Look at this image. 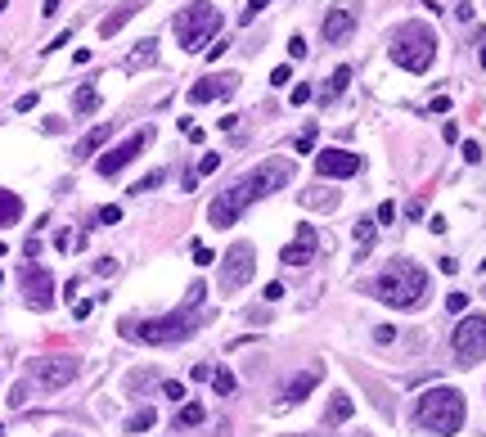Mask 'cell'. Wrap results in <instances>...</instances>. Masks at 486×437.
<instances>
[{
  "label": "cell",
  "mask_w": 486,
  "mask_h": 437,
  "mask_svg": "<svg viewBox=\"0 0 486 437\" xmlns=\"http://www.w3.org/2000/svg\"><path fill=\"white\" fill-rule=\"evenodd\" d=\"M293 180V163L288 158H266V163H257L248 176H239V180H230V185L212 199V208H208V221L216 230H230V226H239V216L252 208L257 199H266V194H275L279 185H288Z\"/></svg>",
  "instance_id": "6da1fadb"
},
{
  "label": "cell",
  "mask_w": 486,
  "mask_h": 437,
  "mask_svg": "<svg viewBox=\"0 0 486 437\" xmlns=\"http://www.w3.org/2000/svg\"><path fill=\"white\" fill-rule=\"evenodd\" d=\"M203 298H208V284H194L185 293V307L172 311V315H158V320H140V325H122V334L136 338V343H149V347H172V343H185V338L198 334V320H203Z\"/></svg>",
  "instance_id": "7a4b0ae2"
},
{
  "label": "cell",
  "mask_w": 486,
  "mask_h": 437,
  "mask_svg": "<svg viewBox=\"0 0 486 437\" xmlns=\"http://www.w3.org/2000/svg\"><path fill=\"white\" fill-rule=\"evenodd\" d=\"M374 293H379V302H387V307H396V311H415V307H423V298H428V271L415 266V262H405V257H396L379 271Z\"/></svg>",
  "instance_id": "3957f363"
},
{
  "label": "cell",
  "mask_w": 486,
  "mask_h": 437,
  "mask_svg": "<svg viewBox=\"0 0 486 437\" xmlns=\"http://www.w3.org/2000/svg\"><path fill=\"white\" fill-rule=\"evenodd\" d=\"M415 429L432 437H455L464 429V392L455 388H428L415 402Z\"/></svg>",
  "instance_id": "277c9868"
},
{
  "label": "cell",
  "mask_w": 486,
  "mask_h": 437,
  "mask_svg": "<svg viewBox=\"0 0 486 437\" xmlns=\"http://www.w3.org/2000/svg\"><path fill=\"white\" fill-rule=\"evenodd\" d=\"M77 370H81L77 356H41V361H32L28 374L9 388V406H28L32 392H59V388H68L72 379H77Z\"/></svg>",
  "instance_id": "5b68a950"
},
{
  "label": "cell",
  "mask_w": 486,
  "mask_h": 437,
  "mask_svg": "<svg viewBox=\"0 0 486 437\" xmlns=\"http://www.w3.org/2000/svg\"><path fill=\"white\" fill-rule=\"evenodd\" d=\"M387 54H392V64L405 68V72H428L432 59H437V32L428 28V23H401V28L392 32Z\"/></svg>",
  "instance_id": "8992f818"
},
{
  "label": "cell",
  "mask_w": 486,
  "mask_h": 437,
  "mask_svg": "<svg viewBox=\"0 0 486 437\" xmlns=\"http://www.w3.org/2000/svg\"><path fill=\"white\" fill-rule=\"evenodd\" d=\"M216 32H221V9H212L208 0H194L176 14V41L185 45L189 54H198L203 45L216 41Z\"/></svg>",
  "instance_id": "52a82bcc"
},
{
  "label": "cell",
  "mask_w": 486,
  "mask_h": 437,
  "mask_svg": "<svg viewBox=\"0 0 486 437\" xmlns=\"http://www.w3.org/2000/svg\"><path fill=\"white\" fill-rule=\"evenodd\" d=\"M451 351L459 366H478L486 361V315H464L451 334Z\"/></svg>",
  "instance_id": "ba28073f"
},
{
  "label": "cell",
  "mask_w": 486,
  "mask_h": 437,
  "mask_svg": "<svg viewBox=\"0 0 486 437\" xmlns=\"http://www.w3.org/2000/svg\"><path fill=\"white\" fill-rule=\"evenodd\" d=\"M149 140H153V131H149V127H140L136 136H126L122 144H113V149H108L100 163H95V172H100V176H117L122 167H131L144 149H149Z\"/></svg>",
  "instance_id": "9c48e42d"
},
{
  "label": "cell",
  "mask_w": 486,
  "mask_h": 437,
  "mask_svg": "<svg viewBox=\"0 0 486 437\" xmlns=\"http://www.w3.org/2000/svg\"><path fill=\"white\" fill-rule=\"evenodd\" d=\"M252 257H257V252H252L248 239H239V244L225 252V262H221V289H225V293H239V289L252 280V271H257Z\"/></svg>",
  "instance_id": "30bf717a"
},
{
  "label": "cell",
  "mask_w": 486,
  "mask_h": 437,
  "mask_svg": "<svg viewBox=\"0 0 486 437\" xmlns=\"http://www.w3.org/2000/svg\"><path fill=\"white\" fill-rule=\"evenodd\" d=\"M18 289H23V298H28L32 311H45L54 302V275L45 271V266H36V262H28L18 271Z\"/></svg>",
  "instance_id": "8fae6325"
},
{
  "label": "cell",
  "mask_w": 486,
  "mask_h": 437,
  "mask_svg": "<svg viewBox=\"0 0 486 437\" xmlns=\"http://www.w3.org/2000/svg\"><path fill=\"white\" fill-rule=\"evenodd\" d=\"M320 379H324V370L320 366H311V370H302V374H293L284 388H279V397H275V410H293V406H302L307 397L320 388Z\"/></svg>",
  "instance_id": "7c38bea8"
},
{
  "label": "cell",
  "mask_w": 486,
  "mask_h": 437,
  "mask_svg": "<svg viewBox=\"0 0 486 437\" xmlns=\"http://www.w3.org/2000/svg\"><path fill=\"white\" fill-rule=\"evenodd\" d=\"M315 172H320V176H356L360 172V158L356 153H347V149H320V153H315Z\"/></svg>",
  "instance_id": "4fadbf2b"
},
{
  "label": "cell",
  "mask_w": 486,
  "mask_h": 437,
  "mask_svg": "<svg viewBox=\"0 0 486 437\" xmlns=\"http://www.w3.org/2000/svg\"><path fill=\"white\" fill-rule=\"evenodd\" d=\"M239 86V72H225V77H203V81H194L189 86V104H212V100H221V95H230Z\"/></svg>",
  "instance_id": "5bb4252c"
},
{
  "label": "cell",
  "mask_w": 486,
  "mask_h": 437,
  "mask_svg": "<svg viewBox=\"0 0 486 437\" xmlns=\"http://www.w3.org/2000/svg\"><path fill=\"white\" fill-rule=\"evenodd\" d=\"M311 257H315V230L311 226H297V239L279 252V262H284V266H307Z\"/></svg>",
  "instance_id": "9a60e30c"
},
{
  "label": "cell",
  "mask_w": 486,
  "mask_h": 437,
  "mask_svg": "<svg viewBox=\"0 0 486 437\" xmlns=\"http://www.w3.org/2000/svg\"><path fill=\"white\" fill-rule=\"evenodd\" d=\"M351 32H356V14H351V9H329V14H324V41L329 45L347 41Z\"/></svg>",
  "instance_id": "2e32d148"
},
{
  "label": "cell",
  "mask_w": 486,
  "mask_h": 437,
  "mask_svg": "<svg viewBox=\"0 0 486 437\" xmlns=\"http://www.w3.org/2000/svg\"><path fill=\"white\" fill-rule=\"evenodd\" d=\"M153 64H158V36H144V41H136V50L122 59V72H144Z\"/></svg>",
  "instance_id": "e0dca14e"
},
{
  "label": "cell",
  "mask_w": 486,
  "mask_h": 437,
  "mask_svg": "<svg viewBox=\"0 0 486 437\" xmlns=\"http://www.w3.org/2000/svg\"><path fill=\"white\" fill-rule=\"evenodd\" d=\"M140 9H144V0H131V5H122V9H113V14H108V18L100 23V36H117V32L126 28L131 18L140 14Z\"/></svg>",
  "instance_id": "ac0fdd59"
},
{
  "label": "cell",
  "mask_w": 486,
  "mask_h": 437,
  "mask_svg": "<svg viewBox=\"0 0 486 437\" xmlns=\"http://www.w3.org/2000/svg\"><path fill=\"white\" fill-rule=\"evenodd\" d=\"M374 235H379V221H374V216H360L356 221V257H369Z\"/></svg>",
  "instance_id": "d6986e66"
},
{
  "label": "cell",
  "mask_w": 486,
  "mask_h": 437,
  "mask_svg": "<svg viewBox=\"0 0 486 437\" xmlns=\"http://www.w3.org/2000/svg\"><path fill=\"white\" fill-rule=\"evenodd\" d=\"M108 136H113V127H108V122H104V127H95V131H86V136H81V144H77L72 153H77V158H90L95 149H104V140H108Z\"/></svg>",
  "instance_id": "ffe728a7"
},
{
  "label": "cell",
  "mask_w": 486,
  "mask_h": 437,
  "mask_svg": "<svg viewBox=\"0 0 486 437\" xmlns=\"http://www.w3.org/2000/svg\"><path fill=\"white\" fill-rule=\"evenodd\" d=\"M351 410H356V406H351V397H347V392H333V402H329V410H324V424H329V429H333V424H343V419H351Z\"/></svg>",
  "instance_id": "44dd1931"
},
{
  "label": "cell",
  "mask_w": 486,
  "mask_h": 437,
  "mask_svg": "<svg viewBox=\"0 0 486 437\" xmlns=\"http://www.w3.org/2000/svg\"><path fill=\"white\" fill-rule=\"evenodd\" d=\"M18 216H23V199L9 194V190H0V226H14Z\"/></svg>",
  "instance_id": "7402d4cb"
},
{
  "label": "cell",
  "mask_w": 486,
  "mask_h": 437,
  "mask_svg": "<svg viewBox=\"0 0 486 437\" xmlns=\"http://www.w3.org/2000/svg\"><path fill=\"white\" fill-rule=\"evenodd\" d=\"M347 81H351V68H338L333 77H329V86L320 91V100H324V104H329V100H338V95L347 91Z\"/></svg>",
  "instance_id": "603a6c76"
},
{
  "label": "cell",
  "mask_w": 486,
  "mask_h": 437,
  "mask_svg": "<svg viewBox=\"0 0 486 437\" xmlns=\"http://www.w3.org/2000/svg\"><path fill=\"white\" fill-rule=\"evenodd\" d=\"M72 108H77V113H95V108H100V91H95V86H81L77 95H72Z\"/></svg>",
  "instance_id": "cb8c5ba5"
},
{
  "label": "cell",
  "mask_w": 486,
  "mask_h": 437,
  "mask_svg": "<svg viewBox=\"0 0 486 437\" xmlns=\"http://www.w3.org/2000/svg\"><path fill=\"white\" fill-rule=\"evenodd\" d=\"M153 419H158V415H153V406H140L136 415L126 419V433H144V429H153Z\"/></svg>",
  "instance_id": "d4e9b609"
},
{
  "label": "cell",
  "mask_w": 486,
  "mask_h": 437,
  "mask_svg": "<svg viewBox=\"0 0 486 437\" xmlns=\"http://www.w3.org/2000/svg\"><path fill=\"white\" fill-rule=\"evenodd\" d=\"M203 419H208V410H203V406H185V410H180V415H176V429H194V424H203Z\"/></svg>",
  "instance_id": "484cf974"
},
{
  "label": "cell",
  "mask_w": 486,
  "mask_h": 437,
  "mask_svg": "<svg viewBox=\"0 0 486 437\" xmlns=\"http://www.w3.org/2000/svg\"><path fill=\"white\" fill-rule=\"evenodd\" d=\"M212 388H216V392H221V397H230V392H235V388H239V379H235V374H230V370H216V366H212Z\"/></svg>",
  "instance_id": "4316f807"
},
{
  "label": "cell",
  "mask_w": 486,
  "mask_h": 437,
  "mask_svg": "<svg viewBox=\"0 0 486 437\" xmlns=\"http://www.w3.org/2000/svg\"><path fill=\"white\" fill-rule=\"evenodd\" d=\"M167 180V172H149L144 180H136V185H131V194H149V190H158Z\"/></svg>",
  "instance_id": "83f0119b"
},
{
  "label": "cell",
  "mask_w": 486,
  "mask_h": 437,
  "mask_svg": "<svg viewBox=\"0 0 486 437\" xmlns=\"http://www.w3.org/2000/svg\"><path fill=\"white\" fill-rule=\"evenodd\" d=\"M293 149H297V153H311V149H315V122H311V127L293 140Z\"/></svg>",
  "instance_id": "f1b7e54d"
},
{
  "label": "cell",
  "mask_w": 486,
  "mask_h": 437,
  "mask_svg": "<svg viewBox=\"0 0 486 437\" xmlns=\"http://www.w3.org/2000/svg\"><path fill=\"white\" fill-rule=\"evenodd\" d=\"M216 167H221V153H208V158H203L198 167H194V176H212Z\"/></svg>",
  "instance_id": "f546056e"
},
{
  "label": "cell",
  "mask_w": 486,
  "mask_h": 437,
  "mask_svg": "<svg viewBox=\"0 0 486 437\" xmlns=\"http://www.w3.org/2000/svg\"><path fill=\"white\" fill-rule=\"evenodd\" d=\"M288 59H307V36H288Z\"/></svg>",
  "instance_id": "4dcf8cb0"
},
{
  "label": "cell",
  "mask_w": 486,
  "mask_h": 437,
  "mask_svg": "<svg viewBox=\"0 0 486 437\" xmlns=\"http://www.w3.org/2000/svg\"><path fill=\"white\" fill-rule=\"evenodd\" d=\"M266 5H271V0H248V9H243V14H239V23H252V18H257V14H261Z\"/></svg>",
  "instance_id": "1f68e13d"
},
{
  "label": "cell",
  "mask_w": 486,
  "mask_h": 437,
  "mask_svg": "<svg viewBox=\"0 0 486 437\" xmlns=\"http://www.w3.org/2000/svg\"><path fill=\"white\" fill-rule=\"evenodd\" d=\"M374 221H379V226H392V221H396V203H383V208L374 212Z\"/></svg>",
  "instance_id": "d6a6232c"
},
{
  "label": "cell",
  "mask_w": 486,
  "mask_h": 437,
  "mask_svg": "<svg viewBox=\"0 0 486 437\" xmlns=\"http://www.w3.org/2000/svg\"><path fill=\"white\" fill-rule=\"evenodd\" d=\"M100 221H104V226H117V221H122V208H117V203H108V208H100Z\"/></svg>",
  "instance_id": "836d02e7"
},
{
  "label": "cell",
  "mask_w": 486,
  "mask_h": 437,
  "mask_svg": "<svg viewBox=\"0 0 486 437\" xmlns=\"http://www.w3.org/2000/svg\"><path fill=\"white\" fill-rule=\"evenodd\" d=\"M464 163H482V144L478 140H464Z\"/></svg>",
  "instance_id": "e575fe53"
},
{
  "label": "cell",
  "mask_w": 486,
  "mask_h": 437,
  "mask_svg": "<svg viewBox=\"0 0 486 437\" xmlns=\"http://www.w3.org/2000/svg\"><path fill=\"white\" fill-rule=\"evenodd\" d=\"M261 298H266V302H279V298H284V284H279V280H271V284L261 289Z\"/></svg>",
  "instance_id": "d590c367"
},
{
  "label": "cell",
  "mask_w": 486,
  "mask_h": 437,
  "mask_svg": "<svg viewBox=\"0 0 486 437\" xmlns=\"http://www.w3.org/2000/svg\"><path fill=\"white\" fill-rule=\"evenodd\" d=\"M446 307H451V315L455 311H468V293H451V298H446Z\"/></svg>",
  "instance_id": "8d00e7d4"
},
{
  "label": "cell",
  "mask_w": 486,
  "mask_h": 437,
  "mask_svg": "<svg viewBox=\"0 0 486 437\" xmlns=\"http://www.w3.org/2000/svg\"><path fill=\"white\" fill-rule=\"evenodd\" d=\"M162 392H167V397H172V402H180V397H185V383H176V379H167V383H162Z\"/></svg>",
  "instance_id": "74e56055"
},
{
  "label": "cell",
  "mask_w": 486,
  "mask_h": 437,
  "mask_svg": "<svg viewBox=\"0 0 486 437\" xmlns=\"http://www.w3.org/2000/svg\"><path fill=\"white\" fill-rule=\"evenodd\" d=\"M194 262L208 266V262H216V252H212V248H203V244H194Z\"/></svg>",
  "instance_id": "f35d334b"
},
{
  "label": "cell",
  "mask_w": 486,
  "mask_h": 437,
  "mask_svg": "<svg viewBox=\"0 0 486 437\" xmlns=\"http://www.w3.org/2000/svg\"><path fill=\"white\" fill-rule=\"evenodd\" d=\"M307 100H311V86H293V95H288V104H297V108L307 104Z\"/></svg>",
  "instance_id": "ab89813d"
},
{
  "label": "cell",
  "mask_w": 486,
  "mask_h": 437,
  "mask_svg": "<svg viewBox=\"0 0 486 437\" xmlns=\"http://www.w3.org/2000/svg\"><path fill=\"white\" fill-rule=\"evenodd\" d=\"M288 77H293V68H288V64H279V68L271 72V81H275V86H284V81H288Z\"/></svg>",
  "instance_id": "60d3db41"
},
{
  "label": "cell",
  "mask_w": 486,
  "mask_h": 437,
  "mask_svg": "<svg viewBox=\"0 0 486 437\" xmlns=\"http://www.w3.org/2000/svg\"><path fill=\"white\" fill-rule=\"evenodd\" d=\"M36 108V91H28V95H18V113H32Z\"/></svg>",
  "instance_id": "b9f144b4"
},
{
  "label": "cell",
  "mask_w": 486,
  "mask_h": 437,
  "mask_svg": "<svg viewBox=\"0 0 486 437\" xmlns=\"http://www.w3.org/2000/svg\"><path fill=\"white\" fill-rule=\"evenodd\" d=\"M90 311H95V302H86V298H81V302H77V307H72V315H77V320H86V315H90Z\"/></svg>",
  "instance_id": "7bdbcfd3"
},
{
  "label": "cell",
  "mask_w": 486,
  "mask_h": 437,
  "mask_svg": "<svg viewBox=\"0 0 486 437\" xmlns=\"http://www.w3.org/2000/svg\"><path fill=\"white\" fill-rule=\"evenodd\" d=\"M68 41H72V32H59V36H54V41H50V45H45V54H54V50H59V45H68Z\"/></svg>",
  "instance_id": "ee69618b"
},
{
  "label": "cell",
  "mask_w": 486,
  "mask_h": 437,
  "mask_svg": "<svg viewBox=\"0 0 486 437\" xmlns=\"http://www.w3.org/2000/svg\"><path fill=\"white\" fill-rule=\"evenodd\" d=\"M374 338H379V343H392L396 330H392V325H379V330H374Z\"/></svg>",
  "instance_id": "f6af8a7d"
},
{
  "label": "cell",
  "mask_w": 486,
  "mask_h": 437,
  "mask_svg": "<svg viewBox=\"0 0 486 437\" xmlns=\"http://www.w3.org/2000/svg\"><path fill=\"white\" fill-rule=\"evenodd\" d=\"M95 271H100V275H113L117 262H113V257H100V262H95Z\"/></svg>",
  "instance_id": "bcb514c9"
},
{
  "label": "cell",
  "mask_w": 486,
  "mask_h": 437,
  "mask_svg": "<svg viewBox=\"0 0 486 437\" xmlns=\"http://www.w3.org/2000/svg\"><path fill=\"white\" fill-rule=\"evenodd\" d=\"M189 379H198V383H203V379H212V366H194V370H189Z\"/></svg>",
  "instance_id": "7dc6e473"
},
{
  "label": "cell",
  "mask_w": 486,
  "mask_h": 437,
  "mask_svg": "<svg viewBox=\"0 0 486 437\" xmlns=\"http://www.w3.org/2000/svg\"><path fill=\"white\" fill-rule=\"evenodd\" d=\"M41 14H45V18H54V14H59V0H45V5H41Z\"/></svg>",
  "instance_id": "c3c4849f"
},
{
  "label": "cell",
  "mask_w": 486,
  "mask_h": 437,
  "mask_svg": "<svg viewBox=\"0 0 486 437\" xmlns=\"http://www.w3.org/2000/svg\"><path fill=\"white\" fill-rule=\"evenodd\" d=\"M482 68H486V41H482Z\"/></svg>",
  "instance_id": "681fc988"
},
{
  "label": "cell",
  "mask_w": 486,
  "mask_h": 437,
  "mask_svg": "<svg viewBox=\"0 0 486 437\" xmlns=\"http://www.w3.org/2000/svg\"><path fill=\"white\" fill-rule=\"evenodd\" d=\"M5 9H9V0H0V14H5Z\"/></svg>",
  "instance_id": "f907efd6"
},
{
  "label": "cell",
  "mask_w": 486,
  "mask_h": 437,
  "mask_svg": "<svg viewBox=\"0 0 486 437\" xmlns=\"http://www.w3.org/2000/svg\"><path fill=\"white\" fill-rule=\"evenodd\" d=\"M54 437H77V433H54Z\"/></svg>",
  "instance_id": "816d5d0a"
},
{
  "label": "cell",
  "mask_w": 486,
  "mask_h": 437,
  "mask_svg": "<svg viewBox=\"0 0 486 437\" xmlns=\"http://www.w3.org/2000/svg\"><path fill=\"white\" fill-rule=\"evenodd\" d=\"M0 257H5V244H0Z\"/></svg>",
  "instance_id": "f5cc1de1"
},
{
  "label": "cell",
  "mask_w": 486,
  "mask_h": 437,
  "mask_svg": "<svg viewBox=\"0 0 486 437\" xmlns=\"http://www.w3.org/2000/svg\"><path fill=\"white\" fill-rule=\"evenodd\" d=\"M0 437H5V424H0Z\"/></svg>",
  "instance_id": "db71d44e"
},
{
  "label": "cell",
  "mask_w": 486,
  "mask_h": 437,
  "mask_svg": "<svg viewBox=\"0 0 486 437\" xmlns=\"http://www.w3.org/2000/svg\"><path fill=\"white\" fill-rule=\"evenodd\" d=\"M455 5H468V0H455Z\"/></svg>",
  "instance_id": "11a10c76"
},
{
  "label": "cell",
  "mask_w": 486,
  "mask_h": 437,
  "mask_svg": "<svg viewBox=\"0 0 486 437\" xmlns=\"http://www.w3.org/2000/svg\"><path fill=\"white\" fill-rule=\"evenodd\" d=\"M0 280H5V275H0Z\"/></svg>",
  "instance_id": "9f6ffc18"
}]
</instances>
